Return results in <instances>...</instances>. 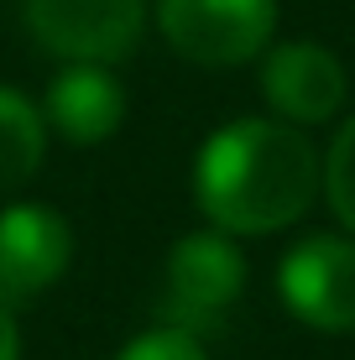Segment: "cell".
Here are the masks:
<instances>
[{
  "mask_svg": "<svg viewBox=\"0 0 355 360\" xmlns=\"http://www.w3.org/2000/svg\"><path fill=\"white\" fill-rule=\"evenodd\" d=\"M324 193V157L288 120H230L193 157V198L219 235H277Z\"/></svg>",
  "mask_w": 355,
  "mask_h": 360,
  "instance_id": "1",
  "label": "cell"
},
{
  "mask_svg": "<svg viewBox=\"0 0 355 360\" xmlns=\"http://www.w3.org/2000/svg\"><path fill=\"white\" fill-rule=\"evenodd\" d=\"M240 292H246V256H240V245L230 235L193 230L173 245L167 277H162L167 329H183L193 340H204V334H214L230 319Z\"/></svg>",
  "mask_w": 355,
  "mask_h": 360,
  "instance_id": "2",
  "label": "cell"
},
{
  "mask_svg": "<svg viewBox=\"0 0 355 360\" xmlns=\"http://www.w3.org/2000/svg\"><path fill=\"white\" fill-rule=\"evenodd\" d=\"M157 32L199 68H240L272 47L277 0H157Z\"/></svg>",
  "mask_w": 355,
  "mask_h": 360,
  "instance_id": "3",
  "label": "cell"
},
{
  "mask_svg": "<svg viewBox=\"0 0 355 360\" xmlns=\"http://www.w3.org/2000/svg\"><path fill=\"white\" fill-rule=\"evenodd\" d=\"M21 21L58 63L115 68L141 42L146 0H21Z\"/></svg>",
  "mask_w": 355,
  "mask_h": 360,
  "instance_id": "4",
  "label": "cell"
},
{
  "mask_svg": "<svg viewBox=\"0 0 355 360\" xmlns=\"http://www.w3.org/2000/svg\"><path fill=\"white\" fill-rule=\"evenodd\" d=\"M277 292L298 324L319 334H355V240L303 235L277 266Z\"/></svg>",
  "mask_w": 355,
  "mask_h": 360,
  "instance_id": "5",
  "label": "cell"
},
{
  "mask_svg": "<svg viewBox=\"0 0 355 360\" xmlns=\"http://www.w3.org/2000/svg\"><path fill=\"white\" fill-rule=\"evenodd\" d=\"M262 94L266 105H272L277 120H288V126L309 131V126H324V120H335L340 110H345V63H340L335 53H329L324 42H272L262 53Z\"/></svg>",
  "mask_w": 355,
  "mask_h": 360,
  "instance_id": "6",
  "label": "cell"
},
{
  "mask_svg": "<svg viewBox=\"0 0 355 360\" xmlns=\"http://www.w3.org/2000/svg\"><path fill=\"white\" fill-rule=\"evenodd\" d=\"M73 262V230L47 204L0 209V303H32Z\"/></svg>",
  "mask_w": 355,
  "mask_h": 360,
  "instance_id": "7",
  "label": "cell"
},
{
  "mask_svg": "<svg viewBox=\"0 0 355 360\" xmlns=\"http://www.w3.org/2000/svg\"><path fill=\"white\" fill-rule=\"evenodd\" d=\"M42 120L73 146L110 141L120 131V120H126V89L100 63H63L58 79L47 84Z\"/></svg>",
  "mask_w": 355,
  "mask_h": 360,
  "instance_id": "8",
  "label": "cell"
},
{
  "mask_svg": "<svg viewBox=\"0 0 355 360\" xmlns=\"http://www.w3.org/2000/svg\"><path fill=\"white\" fill-rule=\"evenodd\" d=\"M47 152V120L27 94L0 89V193L21 188Z\"/></svg>",
  "mask_w": 355,
  "mask_h": 360,
  "instance_id": "9",
  "label": "cell"
},
{
  "mask_svg": "<svg viewBox=\"0 0 355 360\" xmlns=\"http://www.w3.org/2000/svg\"><path fill=\"white\" fill-rule=\"evenodd\" d=\"M324 198L335 209V219L345 225V235L355 240V115L335 131L324 152Z\"/></svg>",
  "mask_w": 355,
  "mask_h": 360,
  "instance_id": "10",
  "label": "cell"
},
{
  "mask_svg": "<svg viewBox=\"0 0 355 360\" xmlns=\"http://www.w3.org/2000/svg\"><path fill=\"white\" fill-rule=\"evenodd\" d=\"M115 360H209V350H204V340H193V334L162 324V329L136 334V340H131Z\"/></svg>",
  "mask_w": 355,
  "mask_h": 360,
  "instance_id": "11",
  "label": "cell"
},
{
  "mask_svg": "<svg viewBox=\"0 0 355 360\" xmlns=\"http://www.w3.org/2000/svg\"><path fill=\"white\" fill-rule=\"evenodd\" d=\"M0 360H21V334H16L11 303H0Z\"/></svg>",
  "mask_w": 355,
  "mask_h": 360,
  "instance_id": "12",
  "label": "cell"
}]
</instances>
